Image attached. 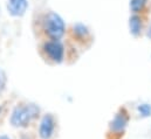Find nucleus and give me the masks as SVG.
<instances>
[{
  "instance_id": "obj_1",
  "label": "nucleus",
  "mask_w": 151,
  "mask_h": 139,
  "mask_svg": "<svg viewBox=\"0 0 151 139\" xmlns=\"http://www.w3.org/2000/svg\"><path fill=\"white\" fill-rule=\"evenodd\" d=\"M40 113V109L35 104L17 105L9 117V122L14 128H27Z\"/></svg>"
},
{
  "instance_id": "obj_2",
  "label": "nucleus",
  "mask_w": 151,
  "mask_h": 139,
  "mask_svg": "<svg viewBox=\"0 0 151 139\" xmlns=\"http://www.w3.org/2000/svg\"><path fill=\"white\" fill-rule=\"evenodd\" d=\"M43 27L46 34L53 40H59L65 34V22L62 18L54 12H50L46 15Z\"/></svg>"
},
{
  "instance_id": "obj_3",
  "label": "nucleus",
  "mask_w": 151,
  "mask_h": 139,
  "mask_svg": "<svg viewBox=\"0 0 151 139\" xmlns=\"http://www.w3.org/2000/svg\"><path fill=\"white\" fill-rule=\"evenodd\" d=\"M43 50L46 55L54 62H61L63 60V46L59 40H52L43 44Z\"/></svg>"
},
{
  "instance_id": "obj_4",
  "label": "nucleus",
  "mask_w": 151,
  "mask_h": 139,
  "mask_svg": "<svg viewBox=\"0 0 151 139\" xmlns=\"http://www.w3.org/2000/svg\"><path fill=\"white\" fill-rule=\"evenodd\" d=\"M55 130V119L50 113L45 115L39 125V137L41 139H50Z\"/></svg>"
},
{
  "instance_id": "obj_5",
  "label": "nucleus",
  "mask_w": 151,
  "mask_h": 139,
  "mask_svg": "<svg viewBox=\"0 0 151 139\" xmlns=\"http://www.w3.org/2000/svg\"><path fill=\"white\" fill-rule=\"evenodd\" d=\"M129 117L125 110H121L118 113L115 115L114 119L110 122V130L115 133H121L124 131L127 124H128Z\"/></svg>"
},
{
  "instance_id": "obj_6",
  "label": "nucleus",
  "mask_w": 151,
  "mask_h": 139,
  "mask_svg": "<svg viewBox=\"0 0 151 139\" xmlns=\"http://www.w3.org/2000/svg\"><path fill=\"white\" fill-rule=\"evenodd\" d=\"M28 7V0H7V11L13 16H21Z\"/></svg>"
},
{
  "instance_id": "obj_7",
  "label": "nucleus",
  "mask_w": 151,
  "mask_h": 139,
  "mask_svg": "<svg viewBox=\"0 0 151 139\" xmlns=\"http://www.w3.org/2000/svg\"><path fill=\"white\" fill-rule=\"evenodd\" d=\"M129 27H130V32L131 34L137 36L141 33V28H142V21L141 18L138 15H132L129 20Z\"/></svg>"
},
{
  "instance_id": "obj_8",
  "label": "nucleus",
  "mask_w": 151,
  "mask_h": 139,
  "mask_svg": "<svg viewBox=\"0 0 151 139\" xmlns=\"http://www.w3.org/2000/svg\"><path fill=\"white\" fill-rule=\"evenodd\" d=\"M147 0H130V8L132 12H139L144 8Z\"/></svg>"
},
{
  "instance_id": "obj_9",
  "label": "nucleus",
  "mask_w": 151,
  "mask_h": 139,
  "mask_svg": "<svg viewBox=\"0 0 151 139\" xmlns=\"http://www.w3.org/2000/svg\"><path fill=\"white\" fill-rule=\"evenodd\" d=\"M138 112L142 117H149L151 115V105L141 104L138 105Z\"/></svg>"
},
{
  "instance_id": "obj_10",
  "label": "nucleus",
  "mask_w": 151,
  "mask_h": 139,
  "mask_svg": "<svg viewBox=\"0 0 151 139\" xmlns=\"http://www.w3.org/2000/svg\"><path fill=\"white\" fill-rule=\"evenodd\" d=\"M74 33L76 35H78V36H84V35L88 34V31L83 25L77 24L76 26H74Z\"/></svg>"
},
{
  "instance_id": "obj_11",
  "label": "nucleus",
  "mask_w": 151,
  "mask_h": 139,
  "mask_svg": "<svg viewBox=\"0 0 151 139\" xmlns=\"http://www.w3.org/2000/svg\"><path fill=\"white\" fill-rule=\"evenodd\" d=\"M147 35H148V36L151 39V24H150V26H149V29H148V33H147Z\"/></svg>"
},
{
  "instance_id": "obj_12",
  "label": "nucleus",
  "mask_w": 151,
  "mask_h": 139,
  "mask_svg": "<svg viewBox=\"0 0 151 139\" xmlns=\"http://www.w3.org/2000/svg\"><path fill=\"white\" fill-rule=\"evenodd\" d=\"M0 139H11L8 136H6V135H0Z\"/></svg>"
},
{
  "instance_id": "obj_13",
  "label": "nucleus",
  "mask_w": 151,
  "mask_h": 139,
  "mask_svg": "<svg viewBox=\"0 0 151 139\" xmlns=\"http://www.w3.org/2000/svg\"><path fill=\"white\" fill-rule=\"evenodd\" d=\"M1 111H2V106H0V113H1Z\"/></svg>"
},
{
  "instance_id": "obj_14",
  "label": "nucleus",
  "mask_w": 151,
  "mask_h": 139,
  "mask_svg": "<svg viewBox=\"0 0 151 139\" xmlns=\"http://www.w3.org/2000/svg\"><path fill=\"white\" fill-rule=\"evenodd\" d=\"M0 85H2V84H1V82H0Z\"/></svg>"
}]
</instances>
